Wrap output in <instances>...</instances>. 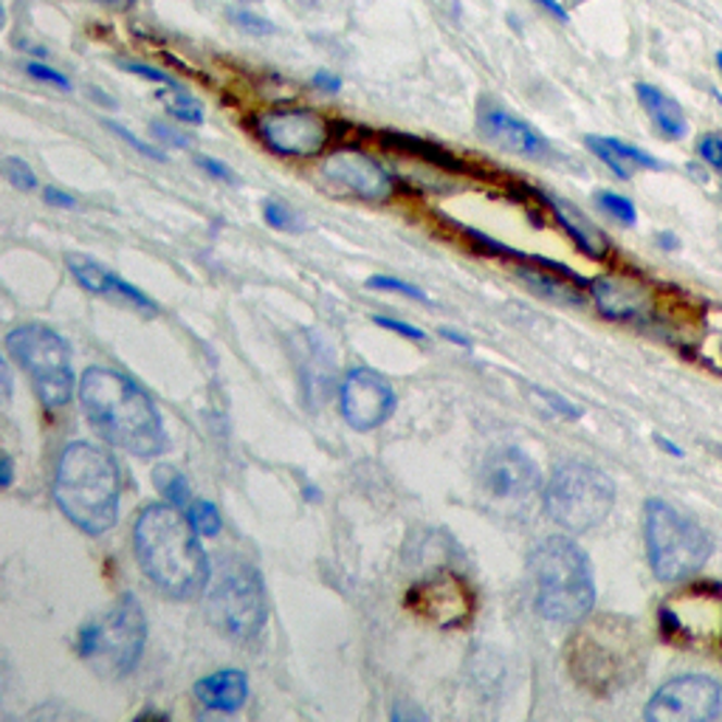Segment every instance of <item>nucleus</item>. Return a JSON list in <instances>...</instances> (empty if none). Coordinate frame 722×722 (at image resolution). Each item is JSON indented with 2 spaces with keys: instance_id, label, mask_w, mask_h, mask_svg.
Instances as JSON below:
<instances>
[{
  "instance_id": "f257e3e1",
  "label": "nucleus",
  "mask_w": 722,
  "mask_h": 722,
  "mask_svg": "<svg viewBox=\"0 0 722 722\" xmlns=\"http://www.w3.org/2000/svg\"><path fill=\"white\" fill-rule=\"evenodd\" d=\"M198 531L175 506H147L133 528V550L145 576L170 598L201 596L209 584V559Z\"/></svg>"
},
{
  "instance_id": "f03ea898",
  "label": "nucleus",
  "mask_w": 722,
  "mask_h": 722,
  "mask_svg": "<svg viewBox=\"0 0 722 722\" xmlns=\"http://www.w3.org/2000/svg\"><path fill=\"white\" fill-rule=\"evenodd\" d=\"M79 401L90 426L116 449L139 458H155L167 449V432L155 403L125 375L104 368L85 370Z\"/></svg>"
},
{
  "instance_id": "7ed1b4c3",
  "label": "nucleus",
  "mask_w": 722,
  "mask_h": 722,
  "mask_svg": "<svg viewBox=\"0 0 722 722\" xmlns=\"http://www.w3.org/2000/svg\"><path fill=\"white\" fill-rule=\"evenodd\" d=\"M568 667L590 695L610 697L624 692L646 667L640 630L624 615L584 619L568 644Z\"/></svg>"
},
{
  "instance_id": "20e7f679",
  "label": "nucleus",
  "mask_w": 722,
  "mask_h": 722,
  "mask_svg": "<svg viewBox=\"0 0 722 722\" xmlns=\"http://www.w3.org/2000/svg\"><path fill=\"white\" fill-rule=\"evenodd\" d=\"M119 494L122 477L108 451L83 440L65 446L54 469V502L83 534L99 536L116 525Z\"/></svg>"
},
{
  "instance_id": "39448f33",
  "label": "nucleus",
  "mask_w": 722,
  "mask_h": 722,
  "mask_svg": "<svg viewBox=\"0 0 722 722\" xmlns=\"http://www.w3.org/2000/svg\"><path fill=\"white\" fill-rule=\"evenodd\" d=\"M536 610L553 624H582L596 607L590 559L568 536H550L531 553Z\"/></svg>"
},
{
  "instance_id": "423d86ee",
  "label": "nucleus",
  "mask_w": 722,
  "mask_h": 722,
  "mask_svg": "<svg viewBox=\"0 0 722 722\" xmlns=\"http://www.w3.org/2000/svg\"><path fill=\"white\" fill-rule=\"evenodd\" d=\"M644 536L649 568L663 584L686 582L700 573L714 550L700 522L658 497L644 506Z\"/></svg>"
},
{
  "instance_id": "0eeeda50",
  "label": "nucleus",
  "mask_w": 722,
  "mask_h": 722,
  "mask_svg": "<svg viewBox=\"0 0 722 722\" xmlns=\"http://www.w3.org/2000/svg\"><path fill=\"white\" fill-rule=\"evenodd\" d=\"M545 514L570 534H584L610 516L615 506V486L598 465L568 460L556 465L545 494Z\"/></svg>"
},
{
  "instance_id": "6e6552de",
  "label": "nucleus",
  "mask_w": 722,
  "mask_h": 722,
  "mask_svg": "<svg viewBox=\"0 0 722 722\" xmlns=\"http://www.w3.org/2000/svg\"><path fill=\"white\" fill-rule=\"evenodd\" d=\"M147 644V621L139 598L122 596L102 619L79 630L77 652L104 677H125L136 669Z\"/></svg>"
},
{
  "instance_id": "1a4fd4ad",
  "label": "nucleus",
  "mask_w": 722,
  "mask_h": 722,
  "mask_svg": "<svg viewBox=\"0 0 722 722\" xmlns=\"http://www.w3.org/2000/svg\"><path fill=\"white\" fill-rule=\"evenodd\" d=\"M209 615L226 635L237 640L254 638L269 619L260 570L246 559H223L209 587Z\"/></svg>"
},
{
  "instance_id": "9d476101",
  "label": "nucleus",
  "mask_w": 722,
  "mask_h": 722,
  "mask_svg": "<svg viewBox=\"0 0 722 722\" xmlns=\"http://www.w3.org/2000/svg\"><path fill=\"white\" fill-rule=\"evenodd\" d=\"M658 621L669 644L722 655V584H688L660 605Z\"/></svg>"
},
{
  "instance_id": "9b49d317",
  "label": "nucleus",
  "mask_w": 722,
  "mask_h": 722,
  "mask_svg": "<svg viewBox=\"0 0 722 722\" xmlns=\"http://www.w3.org/2000/svg\"><path fill=\"white\" fill-rule=\"evenodd\" d=\"M7 350L21 370L32 378L37 398L46 407L57 410L71 401L74 393V370H71V353L65 341L42 325L14 327L7 336Z\"/></svg>"
},
{
  "instance_id": "f8f14e48",
  "label": "nucleus",
  "mask_w": 722,
  "mask_h": 722,
  "mask_svg": "<svg viewBox=\"0 0 722 722\" xmlns=\"http://www.w3.org/2000/svg\"><path fill=\"white\" fill-rule=\"evenodd\" d=\"M722 711V688L709 674H681L649 697L644 717L649 722H706Z\"/></svg>"
},
{
  "instance_id": "ddd939ff",
  "label": "nucleus",
  "mask_w": 722,
  "mask_h": 722,
  "mask_svg": "<svg viewBox=\"0 0 722 722\" xmlns=\"http://www.w3.org/2000/svg\"><path fill=\"white\" fill-rule=\"evenodd\" d=\"M251 125L271 153L283 159H311L322 153V147L331 139L325 119L306 108L258 113Z\"/></svg>"
},
{
  "instance_id": "4468645a",
  "label": "nucleus",
  "mask_w": 722,
  "mask_h": 722,
  "mask_svg": "<svg viewBox=\"0 0 722 722\" xmlns=\"http://www.w3.org/2000/svg\"><path fill=\"white\" fill-rule=\"evenodd\" d=\"M339 407L341 415L353 430L368 432L382 426L393 410H396V393L389 387L384 375L375 370H350L341 382L339 393Z\"/></svg>"
},
{
  "instance_id": "2eb2a0df",
  "label": "nucleus",
  "mask_w": 722,
  "mask_h": 722,
  "mask_svg": "<svg viewBox=\"0 0 722 722\" xmlns=\"http://www.w3.org/2000/svg\"><path fill=\"white\" fill-rule=\"evenodd\" d=\"M407 605L418 615L430 619L432 624L463 626L465 621L472 619L474 596L463 578L451 576V573H440V576H432L426 582L415 584L410 596H407Z\"/></svg>"
},
{
  "instance_id": "dca6fc26",
  "label": "nucleus",
  "mask_w": 722,
  "mask_h": 722,
  "mask_svg": "<svg viewBox=\"0 0 722 722\" xmlns=\"http://www.w3.org/2000/svg\"><path fill=\"white\" fill-rule=\"evenodd\" d=\"M590 297L607 320L646 322L655 316V291L632 274H605L590 283Z\"/></svg>"
},
{
  "instance_id": "f3484780",
  "label": "nucleus",
  "mask_w": 722,
  "mask_h": 722,
  "mask_svg": "<svg viewBox=\"0 0 722 722\" xmlns=\"http://www.w3.org/2000/svg\"><path fill=\"white\" fill-rule=\"evenodd\" d=\"M322 175L336 187H345L348 192L359 195L364 201H387L393 195V178L387 170L368 153L359 150H339L322 164Z\"/></svg>"
},
{
  "instance_id": "a211bd4d",
  "label": "nucleus",
  "mask_w": 722,
  "mask_h": 722,
  "mask_svg": "<svg viewBox=\"0 0 722 722\" xmlns=\"http://www.w3.org/2000/svg\"><path fill=\"white\" fill-rule=\"evenodd\" d=\"M483 486L497 500H528L542 488V474L534 460L520 449H500L483 463Z\"/></svg>"
},
{
  "instance_id": "6ab92c4d",
  "label": "nucleus",
  "mask_w": 722,
  "mask_h": 722,
  "mask_svg": "<svg viewBox=\"0 0 722 722\" xmlns=\"http://www.w3.org/2000/svg\"><path fill=\"white\" fill-rule=\"evenodd\" d=\"M477 127L486 139L497 141L500 147L516 155H525V159L542 161L553 155V147L539 130H534L528 122L511 116L502 108H483L477 116Z\"/></svg>"
},
{
  "instance_id": "aec40b11",
  "label": "nucleus",
  "mask_w": 722,
  "mask_h": 722,
  "mask_svg": "<svg viewBox=\"0 0 722 722\" xmlns=\"http://www.w3.org/2000/svg\"><path fill=\"white\" fill-rule=\"evenodd\" d=\"M69 269L74 274L79 285H83L85 291L90 294H119V297H125L127 302L133 306L147 308V311H155V302L147 297L145 291H139L136 285L125 283L122 277H116L113 271H108L104 265H99L97 260L90 258H79V254H69Z\"/></svg>"
},
{
  "instance_id": "412c9836",
  "label": "nucleus",
  "mask_w": 722,
  "mask_h": 722,
  "mask_svg": "<svg viewBox=\"0 0 722 722\" xmlns=\"http://www.w3.org/2000/svg\"><path fill=\"white\" fill-rule=\"evenodd\" d=\"M195 697L203 709L237 711L249 700V681L240 669H223L195 683Z\"/></svg>"
},
{
  "instance_id": "4be33fe9",
  "label": "nucleus",
  "mask_w": 722,
  "mask_h": 722,
  "mask_svg": "<svg viewBox=\"0 0 722 722\" xmlns=\"http://www.w3.org/2000/svg\"><path fill=\"white\" fill-rule=\"evenodd\" d=\"M584 145H587V150H593V155L605 167H610L612 175H619L624 180L630 178L632 170H663V161H658L640 147L626 145V141L607 139V136H584Z\"/></svg>"
},
{
  "instance_id": "5701e85b",
  "label": "nucleus",
  "mask_w": 722,
  "mask_h": 722,
  "mask_svg": "<svg viewBox=\"0 0 722 722\" xmlns=\"http://www.w3.org/2000/svg\"><path fill=\"white\" fill-rule=\"evenodd\" d=\"M635 90H638V102L644 104V111L649 113L652 125L658 127L663 139L677 141V139H683V136H686L688 119H686V113H683L681 104L674 102L672 97H667L663 90L655 88V85H649V83H638V85H635Z\"/></svg>"
},
{
  "instance_id": "b1692460",
  "label": "nucleus",
  "mask_w": 722,
  "mask_h": 722,
  "mask_svg": "<svg viewBox=\"0 0 722 722\" xmlns=\"http://www.w3.org/2000/svg\"><path fill=\"white\" fill-rule=\"evenodd\" d=\"M550 209H553L556 221L562 223V229L573 237V244L584 251V254H590V258L601 260L607 258V251H610V244H607V237L598 232V226H593L582 212H576L573 207H568L564 201H556V198H548Z\"/></svg>"
},
{
  "instance_id": "393cba45",
  "label": "nucleus",
  "mask_w": 722,
  "mask_h": 722,
  "mask_svg": "<svg viewBox=\"0 0 722 722\" xmlns=\"http://www.w3.org/2000/svg\"><path fill=\"white\" fill-rule=\"evenodd\" d=\"M387 145L398 147V150L415 155V159L430 161V164H438V167H444V170H458V173H463V170H465L463 161H458L451 153H446L444 147L432 145V141H424V139H415V136H403V133H387Z\"/></svg>"
},
{
  "instance_id": "a878e982",
  "label": "nucleus",
  "mask_w": 722,
  "mask_h": 722,
  "mask_svg": "<svg viewBox=\"0 0 722 722\" xmlns=\"http://www.w3.org/2000/svg\"><path fill=\"white\" fill-rule=\"evenodd\" d=\"M153 483L170 506L187 508L189 502H192V491H189L187 477H184L178 469H173V465H159L153 472Z\"/></svg>"
},
{
  "instance_id": "bb28decb",
  "label": "nucleus",
  "mask_w": 722,
  "mask_h": 722,
  "mask_svg": "<svg viewBox=\"0 0 722 722\" xmlns=\"http://www.w3.org/2000/svg\"><path fill=\"white\" fill-rule=\"evenodd\" d=\"M161 102H164V108H167V113L173 119H180V122H187V125H203L201 102L189 97V94H184L180 88L161 90Z\"/></svg>"
},
{
  "instance_id": "cd10ccee",
  "label": "nucleus",
  "mask_w": 722,
  "mask_h": 722,
  "mask_svg": "<svg viewBox=\"0 0 722 722\" xmlns=\"http://www.w3.org/2000/svg\"><path fill=\"white\" fill-rule=\"evenodd\" d=\"M187 520L192 522V528L201 536H215L221 531V514H217L215 502L209 500H192L187 508Z\"/></svg>"
},
{
  "instance_id": "c85d7f7f",
  "label": "nucleus",
  "mask_w": 722,
  "mask_h": 722,
  "mask_svg": "<svg viewBox=\"0 0 722 722\" xmlns=\"http://www.w3.org/2000/svg\"><path fill=\"white\" fill-rule=\"evenodd\" d=\"M596 201L598 207L605 209L610 217H615L621 226H635V223H638V209H635V203H632L630 198H624V195L601 189V192L596 195Z\"/></svg>"
},
{
  "instance_id": "c756f323",
  "label": "nucleus",
  "mask_w": 722,
  "mask_h": 722,
  "mask_svg": "<svg viewBox=\"0 0 722 722\" xmlns=\"http://www.w3.org/2000/svg\"><path fill=\"white\" fill-rule=\"evenodd\" d=\"M368 288H373V291H396V294H403V297L415 299V302H430V297H426L418 285L407 283V279H398V277H384V274H375V277L368 279Z\"/></svg>"
},
{
  "instance_id": "7c9ffc66",
  "label": "nucleus",
  "mask_w": 722,
  "mask_h": 722,
  "mask_svg": "<svg viewBox=\"0 0 722 722\" xmlns=\"http://www.w3.org/2000/svg\"><path fill=\"white\" fill-rule=\"evenodd\" d=\"M263 217H265V223H269L271 229H279V232L302 229V226H299V217L294 215V209L285 207L283 201H265L263 203Z\"/></svg>"
},
{
  "instance_id": "2f4dec72",
  "label": "nucleus",
  "mask_w": 722,
  "mask_h": 722,
  "mask_svg": "<svg viewBox=\"0 0 722 722\" xmlns=\"http://www.w3.org/2000/svg\"><path fill=\"white\" fill-rule=\"evenodd\" d=\"M7 178L12 180L14 189H23V192H32V189H37L35 170L28 167L23 159H17V155H9L7 159Z\"/></svg>"
},
{
  "instance_id": "473e14b6",
  "label": "nucleus",
  "mask_w": 722,
  "mask_h": 722,
  "mask_svg": "<svg viewBox=\"0 0 722 722\" xmlns=\"http://www.w3.org/2000/svg\"><path fill=\"white\" fill-rule=\"evenodd\" d=\"M697 155H700L702 164H709L714 173L722 175V136L720 133H706V136L697 141Z\"/></svg>"
},
{
  "instance_id": "72a5a7b5",
  "label": "nucleus",
  "mask_w": 722,
  "mask_h": 722,
  "mask_svg": "<svg viewBox=\"0 0 722 722\" xmlns=\"http://www.w3.org/2000/svg\"><path fill=\"white\" fill-rule=\"evenodd\" d=\"M522 274H525V279H528V283L534 285V288H539V291L550 294V297H556V299H568V302H578L576 291H573V288H568V285L556 283V279L545 277V274H534V271H522Z\"/></svg>"
},
{
  "instance_id": "f704fd0d",
  "label": "nucleus",
  "mask_w": 722,
  "mask_h": 722,
  "mask_svg": "<svg viewBox=\"0 0 722 722\" xmlns=\"http://www.w3.org/2000/svg\"><path fill=\"white\" fill-rule=\"evenodd\" d=\"M119 69H125L127 74H136V77L147 79V83H155V85H164V88H178V83H175L170 74H164L161 69H153V65H145V63H127V60H122L119 63Z\"/></svg>"
},
{
  "instance_id": "c9c22d12",
  "label": "nucleus",
  "mask_w": 722,
  "mask_h": 722,
  "mask_svg": "<svg viewBox=\"0 0 722 722\" xmlns=\"http://www.w3.org/2000/svg\"><path fill=\"white\" fill-rule=\"evenodd\" d=\"M26 74L32 79H37V83L54 85V88H60V90H71V79L65 77L63 71L51 69V65H46V63H26Z\"/></svg>"
},
{
  "instance_id": "e433bc0d",
  "label": "nucleus",
  "mask_w": 722,
  "mask_h": 722,
  "mask_svg": "<svg viewBox=\"0 0 722 722\" xmlns=\"http://www.w3.org/2000/svg\"><path fill=\"white\" fill-rule=\"evenodd\" d=\"M232 21H235L237 28H244V32H249V35H274V26H271L265 17H260V14H251L246 12V9H235L232 12Z\"/></svg>"
},
{
  "instance_id": "4c0bfd02",
  "label": "nucleus",
  "mask_w": 722,
  "mask_h": 722,
  "mask_svg": "<svg viewBox=\"0 0 722 722\" xmlns=\"http://www.w3.org/2000/svg\"><path fill=\"white\" fill-rule=\"evenodd\" d=\"M104 127H108V130H111V133H116L119 139L127 141V145H130L133 150H139V153H141V155H147V159L164 161V153H161V150H155V147H153V145H147V141L136 139V136H133V133L127 130V127L116 125V122H111V119H108V122H104Z\"/></svg>"
},
{
  "instance_id": "58836bf2",
  "label": "nucleus",
  "mask_w": 722,
  "mask_h": 722,
  "mask_svg": "<svg viewBox=\"0 0 722 722\" xmlns=\"http://www.w3.org/2000/svg\"><path fill=\"white\" fill-rule=\"evenodd\" d=\"M373 322L378 327H384V331H393V334H401L407 336V339L412 341H424V331L415 325H410V322H401V320H393V316H373Z\"/></svg>"
},
{
  "instance_id": "ea45409f",
  "label": "nucleus",
  "mask_w": 722,
  "mask_h": 722,
  "mask_svg": "<svg viewBox=\"0 0 722 722\" xmlns=\"http://www.w3.org/2000/svg\"><path fill=\"white\" fill-rule=\"evenodd\" d=\"M150 130H153L155 139L164 141V145L178 147V150H187V147H189V139H184V133L173 130V127L164 125V122H153V125H150Z\"/></svg>"
},
{
  "instance_id": "a19ab883",
  "label": "nucleus",
  "mask_w": 722,
  "mask_h": 722,
  "mask_svg": "<svg viewBox=\"0 0 722 722\" xmlns=\"http://www.w3.org/2000/svg\"><path fill=\"white\" fill-rule=\"evenodd\" d=\"M198 167L207 170V173L212 175V178H217V180H229V184H235V180H237V175L232 173V170L226 167L223 161L212 159V155H201V159H198Z\"/></svg>"
},
{
  "instance_id": "79ce46f5",
  "label": "nucleus",
  "mask_w": 722,
  "mask_h": 722,
  "mask_svg": "<svg viewBox=\"0 0 722 722\" xmlns=\"http://www.w3.org/2000/svg\"><path fill=\"white\" fill-rule=\"evenodd\" d=\"M539 396L545 398V401L550 403V410H556V412H559V415H564V418H582V410H578L576 403L564 401V398L553 396V393H539Z\"/></svg>"
},
{
  "instance_id": "37998d69",
  "label": "nucleus",
  "mask_w": 722,
  "mask_h": 722,
  "mask_svg": "<svg viewBox=\"0 0 722 722\" xmlns=\"http://www.w3.org/2000/svg\"><path fill=\"white\" fill-rule=\"evenodd\" d=\"M42 198H46V203H51V207H60V209L77 207V198H74V195L65 192V189L46 187V192H42Z\"/></svg>"
},
{
  "instance_id": "c03bdc74",
  "label": "nucleus",
  "mask_w": 722,
  "mask_h": 722,
  "mask_svg": "<svg viewBox=\"0 0 722 722\" xmlns=\"http://www.w3.org/2000/svg\"><path fill=\"white\" fill-rule=\"evenodd\" d=\"M313 85L320 90H325V94H339L341 77H336L331 71H316V74H313Z\"/></svg>"
},
{
  "instance_id": "a18cd8bd",
  "label": "nucleus",
  "mask_w": 722,
  "mask_h": 722,
  "mask_svg": "<svg viewBox=\"0 0 722 722\" xmlns=\"http://www.w3.org/2000/svg\"><path fill=\"white\" fill-rule=\"evenodd\" d=\"M536 3H539V7H545V9H548V12L553 14V17H559V21H564V23H568V17H570V14H568V9H564L562 3H559V0H536Z\"/></svg>"
},
{
  "instance_id": "49530a36",
  "label": "nucleus",
  "mask_w": 722,
  "mask_h": 722,
  "mask_svg": "<svg viewBox=\"0 0 722 722\" xmlns=\"http://www.w3.org/2000/svg\"><path fill=\"white\" fill-rule=\"evenodd\" d=\"M655 240H658V246L663 251H674V249H681V240H677V235H674V232H660L658 237H655Z\"/></svg>"
},
{
  "instance_id": "de8ad7c7",
  "label": "nucleus",
  "mask_w": 722,
  "mask_h": 722,
  "mask_svg": "<svg viewBox=\"0 0 722 722\" xmlns=\"http://www.w3.org/2000/svg\"><path fill=\"white\" fill-rule=\"evenodd\" d=\"M440 336H444V339H449V341H455V345H460V348H472V341L465 339L463 334H455V331H449V327H440Z\"/></svg>"
},
{
  "instance_id": "09e8293b",
  "label": "nucleus",
  "mask_w": 722,
  "mask_h": 722,
  "mask_svg": "<svg viewBox=\"0 0 722 722\" xmlns=\"http://www.w3.org/2000/svg\"><path fill=\"white\" fill-rule=\"evenodd\" d=\"M12 477H14V465H12V455H3V488L12 486Z\"/></svg>"
},
{
  "instance_id": "8fccbe9b",
  "label": "nucleus",
  "mask_w": 722,
  "mask_h": 722,
  "mask_svg": "<svg viewBox=\"0 0 722 722\" xmlns=\"http://www.w3.org/2000/svg\"><path fill=\"white\" fill-rule=\"evenodd\" d=\"M655 440H658L660 449L669 451V455H672V458H683V449H681V446H677V444H672V440H667V438H660V435H658V438H655Z\"/></svg>"
},
{
  "instance_id": "3c124183",
  "label": "nucleus",
  "mask_w": 722,
  "mask_h": 722,
  "mask_svg": "<svg viewBox=\"0 0 722 722\" xmlns=\"http://www.w3.org/2000/svg\"><path fill=\"white\" fill-rule=\"evenodd\" d=\"M3 387H7V396H12V375H9V364H3Z\"/></svg>"
},
{
  "instance_id": "603ef678",
  "label": "nucleus",
  "mask_w": 722,
  "mask_h": 722,
  "mask_svg": "<svg viewBox=\"0 0 722 722\" xmlns=\"http://www.w3.org/2000/svg\"><path fill=\"white\" fill-rule=\"evenodd\" d=\"M717 69H720V74H722V51L717 54Z\"/></svg>"
},
{
  "instance_id": "864d4df0",
  "label": "nucleus",
  "mask_w": 722,
  "mask_h": 722,
  "mask_svg": "<svg viewBox=\"0 0 722 722\" xmlns=\"http://www.w3.org/2000/svg\"><path fill=\"white\" fill-rule=\"evenodd\" d=\"M102 3H130V0H102Z\"/></svg>"
},
{
  "instance_id": "5fc2aeb1",
  "label": "nucleus",
  "mask_w": 722,
  "mask_h": 722,
  "mask_svg": "<svg viewBox=\"0 0 722 722\" xmlns=\"http://www.w3.org/2000/svg\"><path fill=\"white\" fill-rule=\"evenodd\" d=\"M302 3H316V0H302Z\"/></svg>"
},
{
  "instance_id": "6e6d98bb",
  "label": "nucleus",
  "mask_w": 722,
  "mask_h": 722,
  "mask_svg": "<svg viewBox=\"0 0 722 722\" xmlns=\"http://www.w3.org/2000/svg\"><path fill=\"white\" fill-rule=\"evenodd\" d=\"M249 3H251V0H249Z\"/></svg>"
}]
</instances>
